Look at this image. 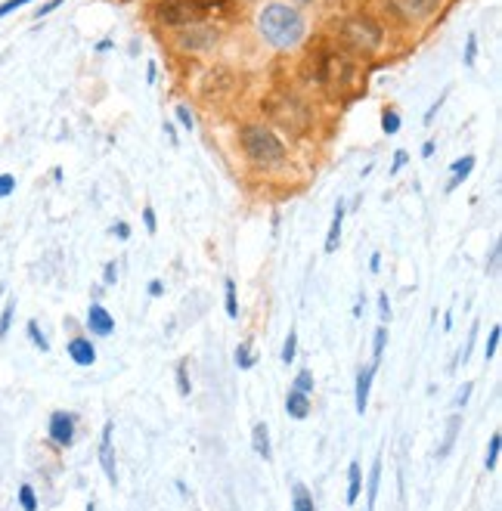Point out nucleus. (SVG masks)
Here are the masks:
<instances>
[{
	"mask_svg": "<svg viewBox=\"0 0 502 511\" xmlns=\"http://www.w3.org/2000/svg\"><path fill=\"white\" fill-rule=\"evenodd\" d=\"M257 31L276 50H292L304 41L307 34V22L304 16L289 3H267L257 13Z\"/></svg>",
	"mask_w": 502,
	"mask_h": 511,
	"instance_id": "f257e3e1",
	"label": "nucleus"
},
{
	"mask_svg": "<svg viewBox=\"0 0 502 511\" xmlns=\"http://www.w3.org/2000/svg\"><path fill=\"white\" fill-rule=\"evenodd\" d=\"M239 143H242V152L254 168L264 171H273L285 164V146L282 140L264 124H245L239 131Z\"/></svg>",
	"mask_w": 502,
	"mask_h": 511,
	"instance_id": "f03ea898",
	"label": "nucleus"
},
{
	"mask_svg": "<svg viewBox=\"0 0 502 511\" xmlns=\"http://www.w3.org/2000/svg\"><path fill=\"white\" fill-rule=\"evenodd\" d=\"M264 112H267V118L273 121L276 127H282V131H289V134H304L307 127H310V109H307L298 96H292V93H285V90L270 93V96L264 99Z\"/></svg>",
	"mask_w": 502,
	"mask_h": 511,
	"instance_id": "7ed1b4c3",
	"label": "nucleus"
},
{
	"mask_svg": "<svg viewBox=\"0 0 502 511\" xmlns=\"http://www.w3.org/2000/svg\"><path fill=\"white\" fill-rule=\"evenodd\" d=\"M338 38H341V44L347 50H354L357 56H372L378 47H382L385 31L372 16H350L338 25Z\"/></svg>",
	"mask_w": 502,
	"mask_h": 511,
	"instance_id": "20e7f679",
	"label": "nucleus"
},
{
	"mask_svg": "<svg viewBox=\"0 0 502 511\" xmlns=\"http://www.w3.org/2000/svg\"><path fill=\"white\" fill-rule=\"evenodd\" d=\"M155 16L162 19L164 25H174V28H189L202 22L205 13L199 10L192 0H159L155 3Z\"/></svg>",
	"mask_w": 502,
	"mask_h": 511,
	"instance_id": "39448f33",
	"label": "nucleus"
},
{
	"mask_svg": "<svg viewBox=\"0 0 502 511\" xmlns=\"http://www.w3.org/2000/svg\"><path fill=\"white\" fill-rule=\"evenodd\" d=\"M354 78V62L341 53H326L322 56V69H320V81L326 84L329 93H341Z\"/></svg>",
	"mask_w": 502,
	"mask_h": 511,
	"instance_id": "423d86ee",
	"label": "nucleus"
},
{
	"mask_svg": "<svg viewBox=\"0 0 502 511\" xmlns=\"http://www.w3.org/2000/svg\"><path fill=\"white\" fill-rule=\"evenodd\" d=\"M177 44L180 50H189V53H205V50H214L220 44V31L211 25H189L180 31V38H177Z\"/></svg>",
	"mask_w": 502,
	"mask_h": 511,
	"instance_id": "0eeeda50",
	"label": "nucleus"
},
{
	"mask_svg": "<svg viewBox=\"0 0 502 511\" xmlns=\"http://www.w3.org/2000/svg\"><path fill=\"white\" fill-rule=\"evenodd\" d=\"M388 3L400 19H406V22H422V19L434 16L440 0H388Z\"/></svg>",
	"mask_w": 502,
	"mask_h": 511,
	"instance_id": "6e6552de",
	"label": "nucleus"
},
{
	"mask_svg": "<svg viewBox=\"0 0 502 511\" xmlns=\"http://www.w3.org/2000/svg\"><path fill=\"white\" fill-rule=\"evenodd\" d=\"M50 440L59 446L75 443V415L71 412H53L50 415Z\"/></svg>",
	"mask_w": 502,
	"mask_h": 511,
	"instance_id": "1a4fd4ad",
	"label": "nucleus"
},
{
	"mask_svg": "<svg viewBox=\"0 0 502 511\" xmlns=\"http://www.w3.org/2000/svg\"><path fill=\"white\" fill-rule=\"evenodd\" d=\"M112 431H115V424L106 422L103 437H99V465H103L109 484H118V468H115V449H112Z\"/></svg>",
	"mask_w": 502,
	"mask_h": 511,
	"instance_id": "9d476101",
	"label": "nucleus"
},
{
	"mask_svg": "<svg viewBox=\"0 0 502 511\" xmlns=\"http://www.w3.org/2000/svg\"><path fill=\"white\" fill-rule=\"evenodd\" d=\"M372 378H375V369H372V366H366V369L357 372V391H354V409H357V415H363L366 406H369Z\"/></svg>",
	"mask_w": 502,
	"mask_h": 511,
	"instance_id": "9b49d317",
	"label": "nucleus"
},
{
	"mask_svg": "<svg viewBox=\"0 0 502 511\" xmlns=\"http://www.w3.org/2000/svg\"><path fill=\"white\" fill-rule=\"evenodd\" d=\"M87 329L93 335H112L115 332V319H112V313L106 310V307H99V304H90V310H87Z\"/></svg>",
	"mask_w": 502,
	"mask_h": 511,
	"instance_id": "f8f14e48",
	"label": "nucleus"
},
{
	"mask_svg": "<svg viewBox=\"0 0 502 511\" xmlns=\"http://www.w3.org/2000/svg\"><path fill=\"white\" fill-rule=\"evenodd\" d=\"M69 357H71V363H78V366H93L96 363V347L90 344V338H71Z\"/></svg>",
	"mask_w": 502,
	"mask_h": 511,
	"instance_id": "ddd939ff",
	"label": "nucleus"
},
{
	"mask_svg": "<svg viewBox=\"0 0 502 511\" xmlns=\"http://www.w3.org/2000/svg\"><path fill=\"white\" fill-rule=\"evenodd\" d=\"M341 223H344V201H338V205H335L332 226H329L326 245H322V251H326V254H335V251H338V242H341Z\"/></svg>",
	"mask_w": 502,
	"mask_h": 511,
	"instance_id": "4468645a",
	"label": "nucleus"
},
{
	"mask_svg": "<svg viewBox=\"0 0 502 511\" xmlns=\"http://www.w3.org/2000/svg\"><path fill=\"white\" fill-rule=\"evenodd\" d=\"M251 449H254V456L261 459H270L273 456V446H270V431L264 422H257L254 428H251Z\"/></svg>",
	"mask_w": 502,
	"mask_h": 511,
	"instance_id": "2eb2a0df",
	"label": "nucleus"
},
{
	"mask_svg": "<svg viewBox=\"0 0 502 511\" xmlns=\"http://www.w3.org/2000/svg\"><path fill=\"white\" fill-rule=\"evenodd\" d=\"M285 412L292 415V419H307L310 415V394H301V391H289V397H285Z\"/></svg>",
	"mask_w": 502,
	"mask_h": 511,
	"instance_id": "dca6fc26",
	"label": "nucleus"
},
{
	"mask_svg": "<svg viewBox=\"0 0 502 511\" xmlns=\"http://www.w3.org/2000/svg\"><path fill=\"white\" fill-rule=\"evenodd\" d=\"M378 487H382V459H375V462H372V471H369V484H366V511L375 508Z\"/></svg>",
	"mask_w": 502,
	"mask_h": 511,
	"instance_id": "f3484780",
	"label": "nucleus"
},
{
	"mask_svg": "<svg viewBox=\"0 0 502 511\" xmlns=\"http://www.w3.org/2000/svg\"><path fill=\"white\" fill-rule=\"evenodd\" d=\"M471 171H475V155H465L462 161H456L453 168H450V180H447V192H453L459 183H462L465 177L471 174Z\"/></svg>",
	"mask_w": 502,
	"mask_h": 511,
	"instance_id": "a211bd4d",
	"label": "nucleus"
},
{
	"mask_svg": "<svg viewBox=\"0 0 502 511\" xmlns=\"http://www.w3.org/2000/svg\"><path fill=\"white\" fill-rule=\"evenodd\" d=\"M459 428H462V415L453 412V415H450V422H447V434H443V443H440V449H437V459L450 456V449H453V443H456Z\"/></svg>",
	"mask_w": 502,
	"mask_h": 511,
	"instance_id": "6ab92c4d",
	"label": "nucleus"
},
{
	"mask_svg": "<svg viewBox=\"0 0 502 511\" xmlns=\"http://www.w3.org/2000/svg\"><path fill=\"white\" fill-rule=\"evenodd\" d=\"M360 489H363V474H360V465L350 462V471H347V505H354L360 499Z\"/></svg>",
	"mask_w": 502,
	"mask_h": 511,
	"instance_id": "aec40b11",
	"label": "nucleus"
},
{
	"mask_svg": "<svg viewBox=\"0 0 502 511\" xmlns=\"http://www.w3.org/2000/svg\"><path fill=\"white\" fill-rule=\"evenodd\" d=\"M385 344H388V329L378 326L375 329V341H372V369H378V363H382V354H385Z\"/></svg>",
	"mask_w": 502,
	"mask_h": 511,
	"instance_id": "412c9836",
	"label": "nucleus"
},
{
	"mask_svg": "<svg viewBox=\"0 0 502 511\" xmlns=\"http://www.w3.org/2000/svg\"><path fill=\"white\" fill-rule=\"evenodd\" d=\"M292 496H295V502H292V511H313V496L307 493L301 484H295Z\"/></svg>",
	"mask_w": 502,
	"mask_h": 511,
	"instance_id": "4be33fe9",
	"label": "nucleus"
},
{
	"mask_svg": "<svg viewBox=\"0 0 502 511\" xmlns=\"http://www.w3.org/2000/svg\"><path fill=\"white\" fill-rule=\"evenodd\" d=\"M224 294H227V316L236 319L239 316V301H236V282L233 279H224Z\"/></svg>",
	"mask_w": 502,
	"mask_h": 511,
	"instance_id": "5701e85b",
	"label": "nucleus"
},
{
	"mask_svg": "<svg viewBox=\"0 0 502 511\" xmlns=\"http://www.w3.org/2000/svg\"><path fill=\"white\" fill-rule=\"evenodd\" d=\"M499 446H502V437L493 434L490 437V446H487V456H484V468H487V471H493V468H496V462H499Z\"/></svg>",
	"mask_w": 502,
	"mask_h": 511,
	"instance_id": "b1692460",
	"label": "nucleus"
},
{
	"mask_svg": "<svg viewBox=\"0 0 502 511\" xmlns=\"http://www.w3.org/2000/svg\"><path fill=\"white\" fill-rule=\"evenodd\" d=\"M236 366H239V369H251V366H254V354H251V341H242L239 347H236Z\"/></svg>",
	"mask_w": 502,
	"mask_h": 511,
	"instance_id": "393cba45",
	"label": "nucleus"
},
{
	"mask_svg": "<svg viewBox=\"0 0 502 511\" xmlns=\"http://www.w3.org/2000/svg\"><path fill=\"white\" fill-rule=\"evenodd\" d=\"M19 505H22L25 511H38V496H34V489L28 484L19 487Z\"/></svg>",
	"mask_w": 502,
	"mask_h": 511,
	"instance_id": "a878e982",
	"label": "nucleus"
},
{
	"mask_svg": "<svg viewBox=\"0 0 502 511\" xmlns=\"http://www.w3.org/2000/svg\"><path fill=\"white\" fill-rule=\"evenodd\" d=\"M28 338H31V341H34V347H38V350H44V354L50 350V341L44 338V332H41V329H38V322H34V319L28 322Z\"/></svg>",
	"mask_w": 502,
	"mask_h": 511,
	"instance_id": "bb28decb",
	"label": "nucleus"
},
{
	"mask_svg": "<svg viewBox=\"0 0 502 511\" xmlns=\"http://www.w3.org/2000/svg\"><path fill=\"white\" fill-rule=\"evenodd\" d=\"M382 131L385 134H397L400 131V115L394 109H385L382 112Z\"/></svg>",
	"mask_w": 502,
	"mask_h": 511,
	"instance_id": "cd10ccee",
	"label": "nucleus"
},
{
	"mask_svg": "<svg viewBox=\"0 0 502 511\" xmlns=\"http://www.w3.org/2000/svg\"><path fill=\"white\" fill-rule=\"evenodd\" d=\"M13 313H16V301H10V304L3 307V313H0V341H3L6 332H10V326H13Z\"/></svg>",
	"mask_w": 502,
	"mask_h": 511,
	"instance_id": "c85d7f7f",
	"label": "nucleus"
},
{
	"mask_svg": "<svg viewBox=\"0 0 502 511\" xmlns=\"http://www.w3.org/2000/svg\"><path fill=\"white\" fill-rule=\"evenodd\" d=\"M295 354H298V332H289V338H285V344H282V363L289 366L292 359H295Z\"/></svg>",
	"mask_w": 502,
	"mask_h": 511,
	"instance_id": "c756f323",
	"label": "nucleus"
},
{
	"mask_svg": "<svg viewBox=\"0 0 502 511\" xmlns=\"http://www.w3.org/2000/svg\"><path fill=\"white\" fill-rule=\"evenodd\" d=\"M192 3H196L202 13H208V10H220V13H224V10L233 6V0H192Z\"/></svg>",
	"mask_w": 502,
	"mask_h": 511,
	"instance_id": "7c9ffc66",
	"label": "nucleus"
},
{
	"mask_svg": "<svg viewBox=\"0 0 502 511\" xmlns=\"http://www.w3.org/2000/svg\"><path fill=\"white\" fill-rule=\"evenodd\" d=\"M499 335H502V329H499V326H493V329H490V338H487V350H484V359H493V357H496V347H499Z\"/></svg>",
	"mask_w": 502,
	"mask_h": 511,
	"instance_id": "2f4dec72",
	"label": "nucleus"
},
{
	"mask_svg": "<svg viewBox=\"0 0 502 511\" xmlns=\"http://www.w3.org/2000/svg\"><path fill=\"white\" fill-rule=\"evenodd\" d=\"M13 192H16V177H13V174H0V199L13 196Z\"/></svg>",
	"mask_w": 502,
	"mask_h": 511,
	"instance_id": "473e14b6",
	"label": "nucleus"
},
{
	"mask_svg": "<svg viewBox=\"0 0 502 511\" xmlns=\"http://www.w3.org/2000/svg\"><path fill=\"white\" fill-rule=\"evenodd\" d=\"M295 391H301V394H310V391H313V375H310V372H298Z\"/></svg>",
	"mask_w": 502,
	"mask_h": 511,
	"instance_id": "72a5a7b5",
	"label": "nucleus"
},
{
	"mask_svg": "<svg viewBox=\"0 0 502 511\" xmlns=\"http://www.w3.org/2000/svg\"><path fill=\"white\" fill-rule=\"evenodd\" d=\"M475 338H478V322H475V326H471V332H468V341H465V347L459 350V359H456V363H465V359H468L471 347H475Z\"/></svg>",
	"mask_w": 502,
	"mask_h": 511,
	"instance_id": "f704fd0d",
	"label": "nucleus"
},
{
	"mask_svg": "<svg viewBox=\"0 0 502 511\" xmlns=\"http://www.w3.org/2000/svg\"><path fill=\"white\" fill-rule=\"evenodd\" d=\"M174 112H177V121H180V124L186 127V131H192V127H196V121H192V112L186 109V106H177Z\"/></svg>",
	"mask_w": 502,
	"mask_h": 511,
	"instance_id": "c9c22d12",
	"label": "nucleus"
},
{
	"mask_svg": "<svg viewBox=\"0 0 502 511\" xmlns=\"http://www.w3.org/2000/svg\"><path fill=\"white\" fill-rule=\"evenodd\" d=\"M475 56H478V38L468 34V44H465V66H475Z\"/></svg>",
	"mask_w": 502,
	"mask_h": 511,
	"instance_id": "e433bc0d",
	"label": "nucleus"
},
{
	"mask_svg": "<svg viewBox=\"0 0 502 511\" xmlns=\"http://www.w3.org/2000/svg\"><path fill=\"white\" fill-rule=\"evenodd\" d=\"M62 3H66V0H47V3L41 6V10H34V19H44V16H50V13H53V10H59Z\"/></svg>",
	"mask_w": 502,
	"mask_h": 511,
	"instance_id": "4c0bfd02",
	"label": "nucleus"
},
{
	"mask_svg": "<svg viewBox=\"0 0 502 511\" xmlns=\"http://www.w3.org/2000/svg\"><path fill=\"white\" fill-rule=\"evenodd\" d=\"M177 387H180L183 397H189V378H186V366H177Z\"/></svg>",
	"mask_w": 502,
	"mask_h": 511,
	"instance_id": "58836bf2",
	"label": "nucleus"
},
{
	"mask_svg": "<svg viewBox=\"0 0 502 511\" xmlns=\"http://www.w3.org/2000/svg\"><path fill=\"white\" fill-rule=\"evenodd\" d=\"M25 3H31V0H6V3H0V19L10 16V13H16L19 6H25Z\"/></svg>",
	"mask_w": 502,
	"mask_h": 511,
	"instance_id": "ea45409f",
	"label": "nucleus"
},
{
	"mask_svg": "<svg viewBox=\"0 0 502 511\" xmlns=\"http://www.w3.org/2000/svg\"><path fill=\"white\" fill-rule=\"evenodd\" d=\"M378 316H382V319H391V301H388V292L378 294Z\"/></svg>",
	"mask_w": 502,
	"mask_h": 511,
	"instance_id": "a19ab883",
	"label": "nucleus"
},
{
	"mask_svg": "<svg viewBox=\"0 0 502 511\" xmlns=\"http://www.w3.org/2000/svg\"><path fill=\"white\" fill-rule=\"evenodd\" d=\"M406 161H410V155H406V149H397V152H394V168H391V174H397V171L403 168Z\"/></svg>",
	"mask_w": 502,
	"mask_h": 511,
	"instance_id": "79ce46f5",
	"label": "nucleus"
},
{
	"mask_svg": "<svg viewBox=\"0 0 502 511\" xmlns=\"http://www.w3.org/2000/svg\"><path fill=\"white\" fill-rule=\"evenodd\" d=\"M112 233H115V236H118V239H121V242H124V239H131V226H127V223H124V220H118V223H115V226H112Z\"/></svg>",
	"mask_w": 502,
	"mask_h": 511,
	"instance_id": "37998d69",
	"label": "nucleus"
},
{
	"mask_svg": "<svg viewBox=\"0 0 502 511\" xmlns=\"http://www.w3.org/2000/svg\"><path fill=\"white\" fill-rule=\"evenodd\" d=\"M143 223H146L149 233H155V229H159V223H155V211H152V208H146V211H143Z\"/></svg>",
	"mask_w": 502,
	"mask_h": 511,
	"instance_id": "c03bdc74",
	"label": "nucleus"
},
{
	"mask_svg": "<svg viewBox=\"0 0 502 511\" xmlns=\"http://www.w3.org/2000/svg\"><path fill=\"white\" fill-rule=\"evenodd\" d=\"M468 397H471V381H468V384H465V387H462V391H459V397H456V406H459V409H462V406H465V403H468Z\"/></svg>",
	"mask_w": 502,
	"mask_h": 511,
	"instance_id": "a18cd8bd",
	"label": "nucleus"
},
{
	"mask_svg": "<svg viewBox=\"0 0 502 511\" xmlns=\"http://www.w3.org/2000/svg\"><path fill=\"white\" fill-rule=\"evenodd\" d=\"M443 99H447V93H443V96H440V99H437V103L431 106V109H428V112H425V124H431V121H434V115H437V109H440V106H443Z\"/></svg>",
	"mask_w": 502,
	"mask_h": 511,
	"instance_id": "49530a36",
	"label": "nucleus"
},
{
	"mask_svg": "<svg viewBox=\"0 0 502 511\" xmlns=\"http://www.w3.org/2000/svg\"><path fill=\"white\" fill-rule=\"evenodd\" d=\"M115 276H118L115 264H106V285H115Z\"/></svg>",
	"mask_w": 502,
	"mask_h": 511,
	"instance_id": "de8ad7c7",
	"label": "nucleus"
},
{
	"mask_svg": "<svg viewBox=\"0 0 502 511\" xmlns=\"http://www.w3.org/2000/svg\"><path fill=\"white\" fill-rule=\"evenodd\" d=\"M162 292H164V285L159 282V279H155V282L149 285V294H152V298H162Z\"/></svg>",
	"mask_w": 502,
	"mask_h": 511,
	"instance_id": "09e8293b",
	"label": "nucleus"
},
{
	"mask_svg": "<svg viewBox=\"0 0 502 511\" xmlns=\"http://www.w3.org/2000/svg\"><path fill=\"white\" fill-rule=\"evenodd\" d=\"M155 75H159V69H155V62H149V69H146V81H149V84H155Z\"/></svg>",
	"mask_w": 502,
	"mask_h": 511,
	"instance_id": "8fccbe9b",
	"label": "nucleus"
},
{
	"mask_svg": "<svg viewBox=\"0 0 502 511\" xmlns=\"http://www.w3.org/2000/svg\"><path fill=\"white\" fill-rule=\"evenodd\" d=\"M369 270H372V273H378V270H382V254H372V261H369Z\"/></svg>",
	"mask_w": 502,
	"mask_h": 511,
	"instance_id": "3c124183",
	"label": "nucleus"
},
{
	"mask_svg": "<svg viewBox=\"0 0 502 511\" xmlns=\"http://www.w3.org/2000/svg\"><path fill=\"white\" fill-rule=\"evenodd\" d=\"M431 152H434V143H431V140H428V143H425V146H422V155H425V158H428V155H431Z\"/></svg>",
	"mask_w": 502,
	"mask_h": 511,
	"instance_id": "603ef678",
	"label": "nucleus"
},
{
	"mask_svg": "<svg viewBox=\"0 0 502 511\" xmlns=\"http://www.w3.org/2000/svg\"><path fill=\"white\" fill-rule=\"evenodd\" d=\"M84 511H96V505H93V502H87V508H84Z\"/></svg>",
	"mask_w": 502,
	"mask_h": 511,
	"instance_id": "864d4df0",
	"label": "nucleus"
}]
</instances>
